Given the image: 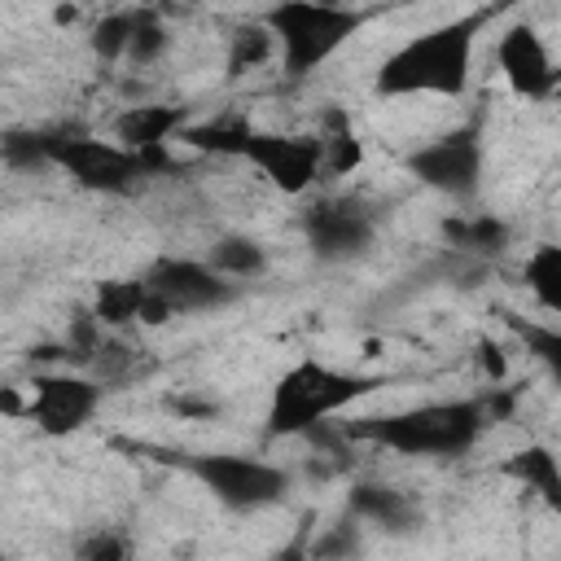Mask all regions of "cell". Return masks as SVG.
Masks as SVG:
<instances>
[{
    "label": "cell",
    "instance_id": "6da1fadb",
    "mask_svg": "<svg viewBox=\"0 0 561 561\" xmlns=\"http://www.w3.org/2000/svg\"><path fill=\"white\" fill-rule=\"evenodd\" d=\"M486 9L438 22L403 39L373 75L377 96H465L473 75V39L486 26Z\"/></svg>",
    "mask_w": 561,
    "mask_h": 561
},
{
    "label": "cell",
    "instance_id": "7a4b0ae2",
    "mask_svg": "<svg viewBox=\"0 0 561 561\" xmlns=\"http://www.w3.org/2000/svg\"><path fill=\"white\" fill-rule=\"evenodd\" d=\"M180 145L197 149V153H219V158H241L250 162L272 188L302 197L316 188L320 171V145L316 136H289V131H267L254 127L245 118H224V123H188L180 136Z\"/></svg>",
    "mask_w": 561,
    "mask_h": 561
},
{
    "label": "cell",
    "instance_id": "3957f363",
    "mask_svg": "<svg viewBox=\"0 0 561 561\" xmlns=\"http://www.w3.org/2000/svg\"><path fill=\"white\" fill-rule=\"evenodd\" d=\"M491 425L482 399H434L416 408H399L386 416H359L346 425L351 438L390 447L399 456H465L478 447L482 430Z\"/></svg>",
    "mask_w": 561,
    "mask_h": 561
},
{
    "label": "cell",
    "instance_id": "277c9868",
    "mask_svg": "<svg viewBox=\"0 0 561 561\" xmlns=\"http://www.w3.org/2000/svg\"><path fill=\"white\" fill-rule=\"evenodd\" d=\"M381 386H386V377H377V373H351V368H333L320 359H298L272 386V399L263 412V434L267 438L311 434Z\"/></svg>",
    "mask_w": 561,
    "mask_h": 561
},
{
    "label": "cell",
    "instance_id": "5b68a950",
    "mask_svg": "<svg viewBox=\"0 0 561 561\" xmlns=\"http://www.w3.org/2000/svg\"><path fill=\"white\" fill-rule=\"evenodd\" d=\"M272 39H276V57H280V70L285 79H307L316 75L364 22L368 13L364 9H346V4H316V0H285V4H272L263 18H259Z\"/></svg>",
    "mask_w": 561,
    "mask_h": 561
},
{
    "label": "cell",
    "instance_id": "8992f818",
    "mask_svg": "<svg viewBox=\"0 0 561 561\" xmlns=\"http://www.w3.org/2000/svg\"><path fill=\"white\" fill-rule=\"evenodd\" d=\"M39 153H44V167H57L79 188L105 193V197L131 193L140 180H149V171L136 153L118 149L105 136H92L83 127H66V123L61 127H39Z\"/></svg>",
    "mask_w": 561,
    "mask_h": 561
},
{
    "label": "cell",
    "instance_id": "52a82bcc",
    "mask_svg": "<svg viewBox=\"0 0 561 561\" xmlns=\"http://www.w3.org/2000/svg\"><path fill=\"white\" fill-rule=\"evenodd\" d=\"M180 465L232 513L272 508L294 486L289 469H280L263 456H241V451H193V456H180Z\"/></svg>",
    "mask_w": 561,
    "mask_h": 561
},
{
    "label": "cell",
    "instance_id": "ba28073f",
    "mask_svg": "<svg viewBox=\"0 0 561 561\" xmlns=\"http://www.w3.org/2000/svg\"><path fill=\"white\" fill-rule=\"evenodd\" d=\"M408 175L421 180L425 188L451 197V202H473L482 188V167H486V145H482V127L465 123L451 127L425 145H416L408 153Z\"/></svg>",
    "mask_w": 561,
    "mask_h": 561
},
{
    "label": "cell",
    "instance_id": "9c48e42d",
    "mask_svg": "<svg viewBox=\"0 0 561 561\" xmlns=\"http://www.w3.org/2000/svg\"><path fill=\"white\" fill-rule=\"evenodd\" d=\"M298 224L320 263H351L377 241V210L364 197H316L302 206Z\"/></svg>",
    "mask_w": 561,
    "mask_h": 561
},
{
    "label": "cell",
    "instance_id": "30bf717a",
    "mask_svg": "<svg viewBox=\"0 0 561 561\" xmlns=\"http://www.w3.org/2000/svg\"><path fill=\"white\" fill-rule=\"evenodd\" d=\"M101 394H105V386L88 373H70V368L35 373L31 399H26V421H35V430L48 438H70L96 416Z\"/></svg>",
    "mask_w": 561,
    "mask_h": 561
},
{
    "label": "cell",
    "instance_id": "8fae6325",
    "mask_svg": "<svg viewBox=\"0 0 561 561\" xmlns=\"http://www.w3.org/2000/svg\"><path fill=\"white\" fill-rule=\"evenodd\" d=\"M149 285V294L171 311V316H197V311H219L228 302H237L241 285L215 276L202 259H175V254H162L145 267L140 276Z\"/></svg>",
    "mask_w": 561,
    "mask_h": 561
},
{
    "label": "cell",
    "instance_id": "7c38bea8",
    "mask_svg": "<svg viewBox=\"0 0 561 561\" xmlns=\"http://www.w3.org/2000/svg\"><path fill=\"white\" fill-rule=\"evenodd\" d=\"M188 127V110L184 105H167V101H140V105H127L118 118H114V145L136 153L145 162L149 175H167L175 171V158H171V140Z\"/></svg>",
    "mask_w": 561,
    "mask_h": 561
},
{
    "label": "cell",
    "instance_id": "4fadbf2b",
    "mask_svg": "<svg viewBox=\"0 0 561 561\" xmlns=\"http://www.w3.org/2000/svg\"><path fill=\"white\" fill-rule=\"evenodd\" d=\"M495 66L508 83L513 96L526 101H548L557 92V66L552 53L543 44V35L530 22H513L500 39H495Z\"/></svg>",
    "mask_w": 561,
    "mask_h": 561
},
{
    "label": "cell",
    "instance_id": "5bb4252c",
    "mask_svg": "<svg viewBox=\"0 0 561 561\" xmlns=\"http://www.w3.org/2000/svg\"><path fill=\"white\" fill-rule=\"evenodd\" d=\"M346 513L359 526H373L381 535H412L421 526V504L386 482H355L346 495Z\"/></svg>",
    "mask_w": 561,
    "mask_h": 561
},
{
    "label": "cell",
    "instance_id": "9a60e30c",
    "mask_svg": "<svg viewBox=\"0 0 561 561\" xmlns=\"http://www.w3.org/2000/svg\"><path fill=\"white\" fill-rule=\"evenodd\" d=\"M316 145H320V171L329 175H351L359 162H364V145L351 127V114L346 110H324L320 114V127L311 131Z\"/></svg>",
    "mask_w": 561,
    "mask_h": 561
},
{
    "label": "cell",
    "instance_id": "2e32d148",
    "mask_svg": "<svg viewBox=\"0 0 561 561\" xmlns=\"http://www.w3.org/2000/svg\"><path fill=\"white\" fill-rule=\"evenodd\" d=\"M202 263H206L215 276L241 285V280H254V276L267 272V245H263L259 237H245V232H224V237L210 245V254H206Z\"/></svg>",
    "mask_w": 561,
    "mask_h": 561
},
{
    "label": "cell",
    "instance_id": "e0dca14e",
    "mask_svg": "<svg viewBox=\"0 0 561 561\" xmlns=\"http://www.w3.org/2000/svg\"><path fill=\"white\" fill-rule=\"evenodd\" d=\"M145 280L140 276H114V280H101L96 294H92V320L101 329H127V324H140V307H145Z\"/></svg>",
    "mask_w": 561,
    "mask_h": 561
},
{
    "label": "cell",
    "instance_id": "ac0fdd59",
    "mask_svg": "<svg viewBox=\"0 0 561 561\" xmlns=\"http://www.w3.org/2000/svg\"><path fill=\"white\" fill-rule=\"evenodd\" d=\"M504 473L517 478L526 491H539L552 508L561 504V469H557V456L548 443H526L522 451H513L504 460Z\"/></svg>",
    "mask_w": 561,
    "mask_h": 561
},
{
    "label": "cell",
    "instance_id": "d6986e66",
    "mask_svg": "<svg viewBox=\"0 0 561 561\" xmlns=\"http://www.w3.org/2000/svg\"><path fill=\"white\" fill-rule=\"evenodd\" d=\"M443 237L460 254H500L508 245V224L495 215H465V219H443Z\"/></svg>",
    "mask_w": 561,
    "mask_h": 561
},
{
    "label": "cell",
    "instance_id": "ffe728a7",
    "mask_svg": "<svg viewBox=\"0 0 561 561\" xmlns=\"http://www.w3.org/2000/svg\"><path fill=\"white\" fill-rule=\"evenodd\" d=\"M276 57V39H272V31L263 26V22H245V26H237L232 31V39H228V79H241V75H250V70H259L263 61H272Z\"/></svg>",
    "mask_w": 561,
    "mask_h": 561
},
{
    "label": "cell",
    "instance_id": "44dd1931",
    "mask_svg": "<svg viewBox=\"0 0 561 561\" xmlns=\"http://www.w3.org/2000/svg\"><path fill=\"white\" fill-rule=\"evenodd\" d=\"M526 289L535 294V302L543 311H557L561 307V245L539 241L526 254Z\"/></svg>",
    "mask_w": 561,
    "mask_h": 561
},
{
    "label": "cell",
    "instance_id": "7402d4cb",
    "mask_svg": "<svg viewBox=\"0 0 561 561\" xmlns=\"http://www.w3.org/2000/svg\"><path fill=\"white\" fill-rule=\"evenodd\" d=\"M171 44V31L162 22L158 9H136V26H131V39H127V61L131 66H153Z\"/></svg>",
    "mask_w": 561,
    "mask_h": 561
},
{
    "label": "cell",
    "instance_id": "603a6c76",
    "mask_svg": "<svg viewBox=\"0 0 561 561\" xmlns=\"http://www.w3.org/2000/svg\"><path fill=\"white\" fill-rule=\"evenodd\" d=\"M131 26H136V9H118V13H105V18L92 26V35H88L92 53H96L101 61H118V57H127V39H131Z\"/></svg>",
    "mask_w": 561,
    "mask_h": 561
},
{
    "label": "cell",
    "instance_id": "cb8c5ba5",
    "mask_svg": "<svg viewBox=\"0 0 561 561\" xmlns=\"http://www.w3.org/2000/svg\"><path fill=\"white\" fill-rule=\"evenodd\" d=\"M75 561H131V535L118 526H96V530L79 535Z\"/></svg>",
    "mask_w": 561,
    "mask_h": 561
},
{
    "label": "cell",
    "instance_id": "d4e9b609",
    "mask_svg": "<svg viewBox=\"0 0 561 561\" xmlns=\"http://www.w3.org/2000/svg\"><path fill=\"white\" fill-rule=\"evenodd\" d=\"M311 557L316 561H351L359 557V522H333L311 539Z\"/></svg>",
    "mask_w": 561,
    "mask_h": 561
},
{
    "label": "cell",
    "instance_id": "484cf974",
    "mask_svg": "<svg viewBox=\"0 0 561 561\" xmlns=\"http://www.w3.org/2000/svg\"><path fill=\"white\" fill-rule=\"evenodd\" d=\"M522 337H526V346H530V355H535V359H543L552 373H561V337H557V329L526 324V329H522Z\"/></svg>",
    "mask_w": 561,
    "mask_h": 561
},
{
    "label": "cell",
    "instance_id": "4316f807",
    "mask_svg": "<svg viewBox=\"0 0 561 561\" xmlns=\"http://www.w3.org/2000/svg\"><path fill=\"white\" fill-rule=\"evenodd\" d=\"M171 412H180V416H215L219 412V403L210 399V394H175L171 399Z\"/></svg>",
    "mask_w": 561,
    "mask_h": 561
},
{
    "label": "cell",
    "instance_id": "83f0119b",
    "mask_svg": "<svg viewBox=\"0 0 561 561\" xmlns=\"http://www.w3.org/2000/svg\"><path fill=\"white\" fill-rule=\"evenodd\" d=\"M272 561H316V557H311V539H307V530H298L285 548H276Z\"/></svg>",
    "mask_w": 561,
    "mask_h": 561
},
{
    "label": "cell",
    "instance_id": "f1b7e54d",
    "mask_svg": "<svg viewBox=\"0 0 561 561\" xmlns=\"http://www.w3.org/2000/svg\"><path fill=\"white\" fill-rule=\"evenodd\" d=\"M478 359H482V373H491V381L504 377V355H500V346L482 342V346H478Z\"/></svg>",
    "mask_w": 561,
    "mask_h": 561
}]
</instances>
